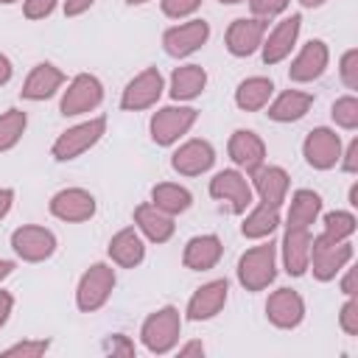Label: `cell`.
Here are the masks:
<instances>
[{
  "mask_svg": "<svg viewBox=\"0 0 358 358\" xmlns=\"http://www.w3.org/2000/svg\"><path fill=\"white\" fill-rule=\"evenodd\" d=\"M204 87H207V70L201 64H182L168 78V95L176 103L199 98L204 92Z\"/></svg>",
  "mask_w": 358,
  "mask_h": 358,
  "instance_id": "obj_27",
  "label": "cell"
},
{
  "mask_svg": "<svg viewBox=\"0 0 358 358\" xmlns=\"http://www.w3.org/2000/svg\"><path fill=\"white\" fill-rule=\"evenodd\" d=\"M106 134V117L103 115H95L84 123H76L70 129H64L53 145H50V154L56 162H70L81 154H87L92 145H98V140Z\"/></svg>",
  "mask_w": 358,
  "mask_h": 358,
  "instance_id": "obj_4",
  "label": "cell"
},
{
  "mask_svg": "<svg viewBox=\"0 0 358 358\" xmlns=\"http://www.w3.org/2000/svg\"><path fill=\"white\" fill-rule=\"evenodd\" d=\"M165 90V78L157 67H145L140 70L126 87H123V95H120V109L126 112H143V109H151L159 95Z\"/></svg>",
  "mask_w": 358,
  "mask_h": 358,
  "instance_id": "obj_12",
  "label": "cell"
},
{
  "mask_svg": "<svg viewBox=\"0 0 358 358\" xmlns=\"http://www.w3.org/2000/svg\"><path fill=\"white\" fill-rule=\"evenodd\" d=\"M280 207L274 204H255L246 215H243V224H241V235L249 238V241H260V238H268L277 227H280Z\"/></svg>",
  "mask_w": 358,
  "mask_h": 358,
  "instance_id": "obj_31",
  "label": "cell"
},
{
  "mask_svg": "<svg viewBox=\"0 0 358 358\" xmlns=\"http://www.w3.org/2000/svg\"><path fill=\"white\" fill-rule=\"evenodd\" d=\"M347 204H350L352 210L358 207V182H352V185H350V193H347Z\"/></svg>",
  "mask_w": 358,
  "mask_h": 358,
  "instance_id": "obj_51",
  "label": "cell"
},
{
  "mask_svg": "<svg viewBox=\"0 0 358 358\" xmlns=\"http://www.w3.org/2000/svg\"><path fill=\"white\" fill-rule=\"evenodd\" d=\"M330 64V48L324 39H310L299 48V53L291 59V67H288V78L294 84H308V81H316L324 76Z\"/></svg>",
  "mask_w": 358,
  "mask_h": 358,
  "instance_id": "obj_16",
  "label": "cell"
},
{
  "mask_svg": "<svg viewBox=\"0 0 358 358\" xmlns=\"http://www.w3.org/2000/svg\"><path fill=\"white\" fill-rule=\"evenodd\" d=\"M338 76L347 90H358V48H347L338 59Z\"/></svg>",
  "mask_w": 358,
  "mask_h": 358,
  "instance_id": "obj_37",
  "label": "cell"
},
{
  "mask_svg": "<svg viewBox=\"0 0 358 358\" xmlns=\"http://www.w3.org/2000/svg\"><path fill=\"white\" fill-rule=\"evenodd\" d=\"M50 215L64 221V224H81L90 221L98 210V201L90 190L84 187H62L59 193L50 196Z\"/></svg>",
  "mask_w": 358,
  "mask_h": 358,
  "instance_id": "obj_14",
  "label": "cell"
},
{
  "mask_svg": "<svg viewBox=\"0 0 358 358\" xmlns=\"http://www.w3.org/2000/svg\"><path fill=\"white\" fill-rule=\"evenodd\" d=\"M115 285H117V274H115L112 263H103V260L92 263V266L78 277V285H76V308H78L81 313H95V310H101V308L109 302Z\"/></svg>",
  "mask_w": 358,
  "mask_h": 358,
  "instance_id": "obj_3",
  "label": "cell"
},
{
  "mask_svg": "<svg viewBox=\"0 0 358 358\" xmlns=\"http://www.w3.org/2000/svg\"><path fill=\"white\" fill-rule=\"evenodd\" d=\"M106 255H109V260H112L115 266H120V268H137V266L145 260V243H143L140 229H134V227L117 229V232L109 238Z\"/></svg>",
  "mask_w": 358,
  "mask_h": 358,
  "instance_id": "obj_24",
  "label": "cell"
},
{
  "mask_svg": "<svg viewBox=\"0 0 358 358\" xmlns=\"http://www.w3.org/2000/svg\"><path fill=\"white\" fill-rule=\"evenodd\" d=\"M330 117L338 129H347V131H355L358 129V98L350 92V95H341L333 101L330 106Z\"/></svg>",
  "mask_w": 358,
  "mask_h": 358,
  "instance_id": "obj_35",
  "label": "cell"
},
{
  "mask_svg": "<svg viewBox=\"0 0 358 358\" xmlns=\"http://www.w3.org/2000/svg\"><path fill=\"white\" fill-rule=\"evenodd\" d=\"M11 249L25 263H45L56 252V235L39 224H22L11 232Z\"/></svg>",
  "mask_w": 358,
  "mask_h": 358,
  "instance_id": "obj_9",
  "label": "cell"
},
{
  "mask_svg": "<svg viewBox=\"0 0 358 358\" xmlns=\"http://www.w3.org/2000/svg\"><path fill=\"white\" fill-rule=\"evenodd\" d=\"M151 204L159 207V210L168 213V215H179V213L190 210L193 193H190L187 187L176 185V182H159V185L151 187Z\"/></svg>",
  "mask_w": 358,
  "mask_h": 358,
  "instance_id": "obj_32",
  "label": "cell"
},
{
  "mask_svg": "<svg viewBox=\"0 0 358 358\" xmlns=\"http://www.w3.org/2000/svg\"><path fill=\"white\" fill-rule=\"evenodd\" d=\"M299 28H302V14H291V17H282L271 31H266L263 36V45H260V56H263V64H280L291 56V50L296 48V39H299Z\"/></svg>",
  "mask_w": 358,
  "mask_h": 358,
  "instance_id": "obj_13",
  "label": "cell"
},
{
  "mask_svg": "<svg viewBox=\"0 0 358 358\" xmlns=\"http://www.w3.org/2000/svg\"><path fill=\"white\" fill-rule=\"evenodd\" d=\"M59 0H22V14L25 20H45L53 14Z\"/></svg>",
  "mask_w": 358,
  "mask_h": 358,
  "instance_id": "obj_41",
  "label": "cell"
},
{
  "mask_svg": "<svg viewBox=\"0 0 358 358\" xmlns=\"http://www.w3.org/2000/svg\"><path fill=\"white\" fill-rule=\"evenodd\" d=\"M129 6H143V3H151V0H126Z\"/></svg>",
  "mask_w": 358,
  "mask_h": 358,
  "instance_id": "obj_54",
  "label": "cell"
},
{
  "mask_svg": "<svg viewBox=\"0 0 358 358\" xmlns=\"http://www.w3.org/2000/svg\"><path fill=\"white\" fill-rule=\"evenodd\" d=\"M344 271V277H341V282H338V288H341V294L344 296H355V268H341Z\"/></svg>",
  "mask_w": 358,
  "mask_h": 358,
  "instance_id": "obj_45",
  "label": "cell"
},
{
  "mask_svg": "<svg viewBox=\"0 0 358 358\" xmlns=\"http://www.w3.org/2000/svg\"><path fill=\"white\" fill-rule=\"evenodd\" d=\"M221 255H224V243L218 235H213V232L193 235L182 249V263L190 271H210L213 266H218Z\"/></svg>",
  "mask_w": 358,
  "mask_h": 358,
  "instance_id": "obj_25",
  "label": "cell"
},
{
  "mask_svg": "<svg viewBox=\"0 0 358 358\" xmlns=\"http://www.w3.org/2000/svg\"><path fill=\"white\" fill-rule=\"evenodd\" d=\"M352 257H355V246L350 241H330L324 235H316L310 241L308 271H313V277L319 282H330V280H336V274L344 266H350Z\"/></svg>",
  "mask_w": 358,
  "mask_h": 358,
  "instance_id": "obj_5",
  "label": "cell"
},
{
  "mask_svg": "<svg viewBox=\"0 0 358 358\" xmlns=\"http://www.w3.org/2000/svg\"><path fill=\"white\" fill-rule=\"evenodd\" d=\"M344 173H358V137H352L347 143V148H341V159H338Z\"/></svg>",
  "mask_w": 358,
  "mask_h": 358,
  "instance_id": "obj_43",
  "label": "cell"
},
{
  "mask_svg": "<svg viewBox=\"0 0 358 358\" xmlns=\"http://www.w3.org/2000/svg\"><path fill=\"white\" fill-rule=\"evenodd\" d=\"M355 227H358V218L350 210H333V213L324 215L322 235L330 238V241H350L355 235Z\"/></svg>",
  "mask_w": 358,
  "mask_h": 358,
  "instance_id": "obj_34",
  "label": "cell"
},
{
  "mask_svg": "<svg viewBox=\"0 0 358 358\" xmlns=\"http://www.w3.org/2000/svg\"><path fill=\"white\" fill-rule=\"evenodd\" d=\"M341 134H336V129L327 126H316L308 131V137L302 140V157L310 168L316 171H330L338 165L341 159Z\"/></svg>",
  "mask_w": 358,
  "mask_h": 358,
  "instance_id": "obj_10",
  "label": "cell"
},
{
  "mask_svg": "<svg viewBox=\"0 0 358 358\" xmlns=\"http://www.w3.org/2000/svg\"><path fill=\"white\" fill-rule=\"evenodd\" d=\"M274 95V81L266 76H249L235 90V106L243 112H260Z\"/></svg>",
  "mask_w": 358,
  "mask_h": 358,
  "instance_id": "obj_29",
  "label": "cell"
},
{
  "mask_svg": "<svg viewBox=\"0 0 358 358\" xmlns=\"http://www.w3.org/2000/svg\"><path fill=\"white\" fill-rule=\"evenodd\" d=\"M302 3V8H319L322 3H327V0H299Z\"/></svg>",
  "mask_w": 358,
  "mask_h": 358,
  "instance_id": "obj_52",
  "label": "cell"
},
{
  "mask_svg": "<svg viewBox=\"0 0 358 358\" xmlns=\"http://www.w3.org/2000/svg\"><path fill=\"white\" fill-rule=\"evenodd\" d=\"M25 129H28V115L22 109L11 106V109L0 112V154L11 151L22 140Z\"/></svg>",
  "mask_w": 358,
  "mask_h": 358,
  "instance_id": "obj_33",
  "label": "cell"
},
{
  "mask_svg": "<svg viewBox=\"0 0 358 358\" xmlns=\"http://www.w3.org/2000/svg\"><path fill=\"white\" fill-rule=\"evenodd\" d=\"M0 3H6V6H11V3H17V0H0Z\"/></svg>",
  "mask_w": 358,
  "mask_h": 358,
  "instance_id": "obj_55",
  "label": "cell"
},
{
  "mask_svg": "<svg viewBox=\"0 0 358 358\" xmlns=\"http://www.w3.org/2000/svg\"><path fill=\"white\" fill-rule=\"evenodd\" d=\"M338 327L347 336H358V299L355 296H347V302L341 305V310H338Z\"/></svg>",
  "mask_w": 358,
  "mask_h": 358,
  "instance_id": "obj_40",
  "label": "cell"
},
{
  "mask_svg": "<svg viewBox=\"0 0 358 358\" xmlns=\"http://www.w3.org/2000/svg\"><path fill=\"white\" fill-rule=\"evenodd\" d=\"M210 196H213L215 201H227L235 215H243V213L252 207V199H255L246 173L238 171V168L218 171V173L210 179Z\"/></svg>",
  "mask_w": 358,
  "mask_h": 358,
  "instance_id": "obj_8",
  "label": "cell"
},
{
  "mask_svg": "<svg viewBox=\"0 0 358 358\" xmlns=\"http://www.w3.org/2000/svg\"><path fill=\"white\" fill-rule=\"evenodd\" d=\"M176 352H179L182 358H187V355H199V358H201V355H204V344L193 338V341H185V344H176Z\"/></svg>",
  "mask_w": 358,
  "mask_h": 358,
  "instance_id": "obj_46",
  "label": "cell"
},
{
  "mask_svg": "<svg viewBox=\"0 0 358 358\" xmlns=\"http://www.w3.org/2000/svg\"><path fill=\"white\" fill-rule=\"evenodd\" d=\"M213 162H215V148L210 140H201V137L185 140L171 154V168L182 176H201L213 168Z\"/></svg>",
  "mask_w": 358,
  "mask_h": 358,
  "instance_id": "obj_20",
  "label": "cell"
},
{
  "mask_svg": "<svg viewBox=\"0 0 358 358\" xmlns=\"http://www.w3.org/2000/svg\"><path fill=\"white\" fill-rule=\"evenodd\" d=\"M266 106H268L266 115L274 123H294V120H299V117L308 115V109L313 106V95L310 92H302V90H282Z\"/></svg>",
  "mask_w": 358,
  "mask_h": 358,
  "instance_id": "obj_28",
  "label": "cell"
},
{
  "mask_svg": "<svg viewBox=\"0 0 358 358\" xmlns=\"http://www.w3.org/2000/svg\"><path fill=\"white\" fill-rule=\"evenodd\" d=\"M310 229L305 227H285L282 241H280V255H282V266L291 277H302L308 271V260H310Z\"/></svg>",
  "mask_w": 358,
  "mask_h": 358,
  "instance_id": "obj_21",
  "label": "cell"
},
{
  "mask_svg": "<svg viewBox=\"0 0 358 358\" xmlns=\"http://www.w3.org/2000/svg\"><path fill=\"white\" fill-rule=\"evenodd\" d=\"M319 213H322V196L316 190L299 187V190H294V196L288 201L285 227H305V229H310V224L319 218Z\"/></svg>",
  "mask_w": 358,
  "mask_h": 358,
  "instance_id": "obj_30",
  "label": "cell"
},
{
  "mask_svg": "<svg viewBox=\"0 0 358 358\" xmlns=\"http://www.w3.org/2000/svg\"><path fill=\"white\" fill-rule=\"evenodd\" d=\"M14 268H17V263H14V260H6V257H0V282H3V280H6V277L14 271Z\"/></svg>",
  "mask_w": 358,
  "mask_h": 358,
  "instance_id": "obj_50",
  "label": "cell"
},
{
  "mask_svg": "<svg viewBox=\"0 0 358 358\" xmlns=\"http://www.w3.org/2000/svg\"><path fill=\"white\" fill-rule=\"evenodd\" d=\"M131 218H134V224H137L140 235H145L151 243H168V241L173 238V232H176L173 215L162 213V210H159V207H154L151 201L137 204V207H134V213H131Z\"/></svg>",
  "mask_w": 358,
  "mask_h": 358,
  "instance_id": "obj_26",
  "label": "cell"
},
{
  "mask_svg": "<svg viewBox=\"0 0 358 358\" xmlns=\"http://www.w3.org/2000/svg\"><path fill=\"white\" fill-rule=\"evenodd\" d=\"M227 154L238 171L252 173L266 162V143L252 129H235L229 143H227Z\"/></svg>",
  "mask_w": 358,
  "mask_h": 358,
  "instance_id": "obj_19",
  "label": "cell"
},
{
  "mask_svg": "<svg viewBox=\"0 0 358 358\" xmlns=\"http://www.w3.org/2000/svg\"><path fill=\"white\" fill-rule=\"evenodd\" d=\"M11 310H14V296L8 291H0V327L8 322Z\"/></svg>",
  "mask_w": 358,
  "mask_h": 358,
  "instance_id": "obj_47",
  "label": "cell"
},
{
  "mask_svg": "<svg viewBox=\"0 0 358 358\" xmlns=\"http://www.w3.org/2000/svg\"><path fill=\"white\" fill-rule=\"evenodd\" d=\"M182 336V316L179 308L173 305H162L154 313L145 316L143 327H140V341L151 355H168L176 350Z\"/></svg>",
  "mask_w": 358,
  "mask_h": 358,
  "instance_id": "obj_1",
  "label": "cell"
},
{
  "mask_svg": "<svg viewBox=\"0 0 358 358\" xmlns=\"http://www.w3.org/2000/svg\"><path fill=\"white\" fill-rule=\"evenodd\" d=\"M249 3V11H252V17H257V20H271V17H277V14H282L285 8H288V3L291 0H246Z\"/></svg>",
  "mask_w": 358,
  "mask_h": 358,
  "instance_id": "obj_39",
  "label": "cell"
},
{
  "mask_svg": "<svg viewBox=\"0 0 358 358\" xmlns=\"http://www.w3.org/2000/svg\"><path fill=\"white\" fill-rule=\"evenodd\" d=\"M235 274H238V282L252 294L268 288L277 277V243L266 241V243H257V246L246 249L238 257Z\"/></svg>",
  "mask_w": 358,
  "mask_h": 358,
  "instance_id": "obj_2",
  "label": "cell"
},
{
  "mask_svg": "<svg viewBox=\"0 0 358 358\" xmlns=\"http://www.w3.org/2000/svg\"><path fill=\"white\" fill-rule=\"evenodd\" d=\"M227 299H229V280L218 277V280H210V282H204L193 291V296L187 299L185 313H187L190 322H207V319H213L224 310Z\"/></svg>",
  "mask_w": 358,
  "mask_h": 358,
  "instance_id": "obj_17",
  "label": "cell"
},
{
  "mask_svg": "<svg viewBox=\"0 0 358 358\" xmlns=\"http://www.w3.org/2000/svg\"><path fill=\"white\" fill-rule=\"evenodd\" d=\"M95 0H64V17H78L92 8Z\"/></svg>",
  "mask_w": 358,
  "mask_h": 358,
  "instance_id": "obj_44",
  "label": "cell"
},
{
  "mask_svg": "<svg viewBox=\"0 0 358 358\" xmlns=\"http://www.w3.org/2000/svg\"><path fill=\"white\" fill-rule=\"evenodd\" d=\"M221 6H238V3H246V0H218Z\"/></svg>",
  "mask_w": 358,
  "mask_h": 358,
  "instance_id": "obj_53",
  "label": "cell"
},
{
  "mask_svg": "<svg viewBox=\"0 0 358 358\" xmlns=\"http://www.w3.org/2000/svg\"><path fill=\"white\" fill-rule=\"evenodd\" d=\"M11 204H14V190L11 187H0V221L8 215Z\"/></svg>",
  "mask_w": 358,
  "mask_h": 358,
  "instance_id": "obj_48",
  "label": "cell"
},
{
  "mask_svg": "<svg viewBox=\"0 0 358 358\" xmlns=\"http://www.w3.org/2000/svg\"><path fill=\"white\" fill-rule=\"evenodd\" d=\"M268 31V22L266 20H257V17H238L229 22L227 34H224V45L232 56L238 59H246L252 53L260 50L263 45V36Z\"/></svg>",
  "mask_w": 358,
  "mask_h": 358,
  "instance_id": "obj_15",
  "label": "cell"
},
{
  "mask_svg": "<svg viewBox=\"0 0 358 358\" xmlns=\"http://www.w3.org/2000/svg\"><path fill=\"white\" fill-rule=\"evenodd\" d=\"M196 120H199L196 106L171 103V106H162L151 115L148 131H151V140L157 145H173V143H179V137H185L196 126Z\"/></svg>",
  "mask_w": 358,
  "mask_h": 358,
  "instance_id": "obj_6",
  "label": "cell"
},
{
  "mask_svg": "<svg viewBox=\"0 0 358 358\" xmlns=\"http://www.w3.org/2000/svg\"><path fill=\"white\" fill-rule=\"evenodd\" d=\"M266 319L280 330H294L305 319V299L294 288H277L266 299Z\"/></svg>",
  "mask_w": 358,
  "mask_h": 358,
  "instance_id": "obj_18",
  "label": "cell"
},
{
  "mask_svg": "<svg viewBox=\"0 0 358 358\" xmlns=\"http://www.w3.org/2000/svg\"><path fill=\"white\" fill-rule=\"evenodd\" d=\"M162 14L171 20H185L201 8V0H159Z\"/></svg>",
  "mask_w": 358,
  "mask_h": 358,
  "instance_id": "obj_38",
  "label": "cell"
},
{
  "mask_svg": "<svg viewBox=\"0 0 358 358\" xmlns=\"http://www.w3.org/2000/svg\"><path fill=\"white\" fill-rule=\"evenodd\" d=\"M103 350L112 352V355H123V358H131L134 355V341L123 333H112L106 341H103Z\"/></svg>",
  "mask_w": 358,
  "mask_h": 358,
  "instance_id": "obj_42",
  "label": "cell"
},
{
  "mask_svg": "<svg viewBox=\"0 0 358 358\" xmlns=\"http://www.w3.org/2000/svg\"><path fill=\"white\" fill-rule=\"evenodd\" d=\"M210 39V22L204 20H187L179 25H171L162 34V48L171 59H187L196 50H201Z\"/></svg>",
  "mask_w": 358,
  "mask_h": 358,
  "instance_id": "obj_11",
  "label": "cell"
},
{
  "mask_svg": "<svg viewBox=\"0 0 358 358\" xmlns=\"http://www.w3.org/2000/svg\"><path fill=\"white\" fill-rule=\"evenodd\" d=\"M64 73L56 67V64H50V62H39V64H34L31 67V73H28V78H25V84H22V90H20V95L25 98V101H48V98H53L62 87H64Z\"/></svg>",
  "mask_w": 358,
  "mask_h": 358,
  "instance_id": "obj_23",
  "label": "cell"
},
{
  "mask_svg": "<svg viewBox=\"0 0 358 358\" xmlns=\"http://www.w3.org/2000/svg\"><path fill=\"white\" fill-rule=\"evenodd\" d=\"M103 101V84L98 76L92 73H78L67 81V90H62V101H59V112L64 117H76V115H87L92 109H98Z\"/></svg>",
  "mask_w": 358,
  "mask_h": 358,
  "instance_id": "obj_7",
  "label": "cell"
},
{
  "mask_svg": "<svg viewBox=\"0 0 358 358\" xmlns=\"http://www.w3.org/2000/svg\"><path fill=\"white\" fill-rule=\"evenodd\" d=\"M249 176H252V193H257V199H260L263 204L282 207V201H285V196H288V185H291L285 168H280V165H266V162H263V165H260L257 171H252Z\"/></svg>",
  "mask_w": 358,
  "mask_h": 358,
  "instance_id": "obj_22",
  "label": "cell"
},
{
  "mask_svg": "<svg viewBox=\"0 0 358 358\" xmlns=\"http://www.w3.org/2000/svg\"><path fill=\"white\" fill-rule=\"evenodd\" d=\"M50 350V338H22L0 352V358H39Z\"/></svg>",
  "mask_w": 358,
  "mask_h": 358,
  "instance_id": "obj_36",
  "label": "cell"
},
{
  "mask_svg": "<svg viewBox=\"0 0 358 358\" xmlns=\"http://www.w3.org/2000/svg\"><path fill=\"white\" fill-rule=\"evenodd\" d=\"M11 76H14V64H11V59H8L6 53H0V87L8 84Z\"/></svg>",
  "mask_w": 358,
  "mask_h": 358,
  "instance_id": "obj_49",
  "label": "cell"
}]
</instances>
